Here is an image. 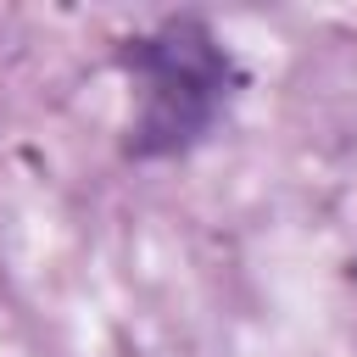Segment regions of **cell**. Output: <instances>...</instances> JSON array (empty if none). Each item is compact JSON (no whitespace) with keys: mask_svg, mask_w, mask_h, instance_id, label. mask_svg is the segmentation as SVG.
Here are the masks:
<instances>
[{"mask_svg":"<svg viewBox=\"0 0 357 357\" xmlns=\"http://www.w3.org/2000/svg\"><path fill=\"white\" fill-rule=\"evenodd\" d=\"M123 67L139 89V112L128 123V156H178L229 106L234 61L229 50L195 22L173 17L145 39H128Z\"/></svg>","mask_w":357,"mask_h":357,"instance_id":"6da1fadb","label":"cell"}]
</instances>
